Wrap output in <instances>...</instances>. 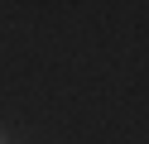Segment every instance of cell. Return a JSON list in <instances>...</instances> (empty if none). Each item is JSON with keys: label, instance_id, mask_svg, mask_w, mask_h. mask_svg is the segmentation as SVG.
Here are the masks:
<instances>
[{"label": "cell", "instance_id": "1", "mask_svg": "<svg viewBox=\"0 0 149 144\" xmlns=\"http://www.w3.org/2000/svg\"><path fill=\"white\" fill-rule=\"evenodd\" d=\"M0 144H10V139H5V134H0Z\"/></svg>", "mask_w": 149, "mask_h": 144}]
</instances>
